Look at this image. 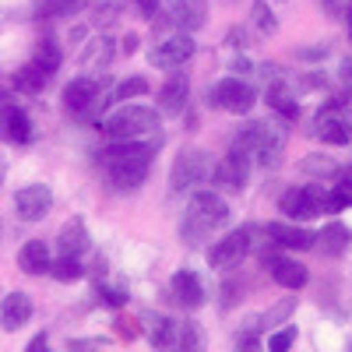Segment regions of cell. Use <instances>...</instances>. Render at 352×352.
<instances>
[{"label":"cell","instance_id":"cell-1","mask_svg":"<svg viewBox=\"0 0 352 352\" xmlns=\"http://www.w3.org/2000/svg\"><path fill=\"white\" fill-rule=\"evenodd\" d=\"M226 222H229V204L215 190H197L187 201V212H184V222H180V240L187 247H201Z\"/></svg>","mask_w":352,"mask_h":352},{"label":"cell","instance_id":"cell-2","mask_svg":"<svg viewBox=\"0 0 352 352\" xmlns=\"http://www.w3.org/2000/svg\"><path fill=\"white\" fill-rule=\"evenodd\" d=\"M159 127V113L148 106H120L113 116L102 120V131L113 141H131V138H144Z\"/></svg>","mask_w":352,"mask_h":352},{"label":"cell","instance_id":"cell-3","mask_svg":"<svg viewBox=\"0 0 352 352\" xmlns=\"http://www.w3.org/2000/svg\"><path fill=\"white\" fill-rule=\"evenodd\" d=\"M212 169H215V162H212L208 152L187 148V152L176 155V162H173V169H169V187H173L176 194H180V190H190V187H197V184L208 180Z\"/></svg>","mask_w":352,"mask_h":352},{"label":"cell","instance_id":"cell-4","mask_svg":"<svg viewBox=\"0 0 352 352\" xmlns=\"http://www.w3.org/2000/svg\"><path fill=\"white\" fill-rule=\"evenodd\" d=\"M278 212L285 219H296V222H310L317 215H324V187H292L278 197Z\"/></svg>","mask_w":352,"mask_h":352},{"label":"cell","instance_id":"cell-5","mask_svg":"<svg viewBox=\"0 0 352 352\" xmlns=\"http://www.w3.org/2000/svg\"><path fill=\"white\" fill-rule=\"evenodd\" d=\"M208 99H212V106H219L226 113H250L254 102H257L254 88L247 81H240V78H222L208 92Z\"/></svg>","mask_w":352,"mask_h":352},{"label":"cell","instance_id":"cell-6","mask_svg":"<svg viewBox=\"0 0 352 352\" xmlns=\"http://www.w3.org/2000/svg\"><path fill=\"white\" fill-rule=\"evenodd\" d=\"M102 169L116 190H138L148 180V159H106Z\"/></svg>","mask_w":352,"mask_h":352},{"label":"cell","instance_id":"cell-7","mask_svg":"<svg viewBox=\"0 0 352 352\" xmlns=\"http://www.w3.org/2000/svg\"><path fill=\"white\" fill-rule=\"evenodd\" d=\"M247 176H250V155H243L236 148H229V155L222 162H215V169H212V180L232 194H240L247 187Z\"/></svg>","mask_w":352,"mask_h":352},{"label":"cell","instance_id":"cell-8","mask_svg":"<svg viewBox=\"0 0 352 352\" xmlns=\"http://www.w3.org/2000/svg\"><path fill=\"white\" fill-rule=\"evenodd\" d=\"M53 208V190L46 184H28L14 194V212L21 222H39Z\"/></svg>","mask_w":352,"mask_h":352},{"label":"cell","instance_id":"cell-9","mask_svg":"<svg viewBox=\"0 0 352 352\" xmlns=\"http://www.w3.org/2000/svg\"><path fill=\"white\" fill-rule=\"evenodd\" d=\"M247 250H250V229H236L208 247V264L212 268H232L247 257Z\"/></svg>","mask_w":352,"mask_h":352},{"label":"cell","instance_id":"cell-10","mask_svg":"<svg viewBox=\"0 0 352 352\" xmlns=\"http://www.w3.org/2000/svg\"><path fill=\"white\" fill-rule=\"evenodd\" d=\"M194 39L187 36V32H176V36H166L162 43H155V50H152V64L155 67H184L190 56H194Z\"/></svg>","mask_w":352,"mask_h":352},{"label":"cell","instance_id":"cell-11","mask_svg":"<svg viewBox=\"0 0 352 352\" xmlns=\"http://www.w3.org/2000/svg\"><path fill=\"white\" fill-rule=\"evenodd\" d=\"M102 88H106V78H74V81L64 88V106L81 116L88 106L102 96Z\"/></svg>","mask_w":352,"mask_h":352},{"label":"cell","instance_id":"cell-12","mask_svg":"<svg viewBox=\"0 0 352 352\" xmlns=\"http://www.w3.org/2000/svg\"><path fill=\"white\" fill-rule=\"evenodd\" d=\"M0 138L11 141V144H28L32 141V120H28V113L14 102H8L0 109Z\"/></svg>","mask_w":352,"mask_h":352},{"label":"cell","instance_id":"cell-13","mask_svg":"<svg viewBox=\"0 0 352 352\" xmlns=\"http://www.w3.org/2000/svg\"><path fill=\"white\" fill-rule=\"evenodd\" d=\"M261 261H264V268H272V278H275L282 289H289V292L303 289V285H307V278H310V272L303 268V264L289 261V257H275V254L268 257V254H264Z\"/></svg>","mask_w":352,"mask_h":352},{"label":"cell","instance_id":"cell-14","mask_svg":"<svg viewBox=\"0 0 352 352\" xmlns=\"http://www.w3.org/2000/svg\"><path fill=\"white\" fill-rule=\"evenodd\" d=\"M190 99V78L187 74H173L162 88H159V113L166 116H180L187 109Z\"/></svg>","mask_w":352,"mask_h":352},{"label":"cell","instance_id":"cell-15","mask_svg":"<svg viewBox=\"0 0 352 352\" xmlns=\"http://www.w3.org/2000/svg\"><path fill=\"white\" fill-rule=\"evenodd\" d=\"M264 232L272 236V243H278V247H285V250H310V247H317V236H314L310 229H303V226L272 222Z\"/></svg>","mask_w":352,"mask_h":352},{"label":"cell","instance_id":"cell-16","mask_svg":"<svg viewBox=\"0 0 352 352\" xmlns=\"http://www.w3.org/2000/svg\"><path fill=\"white\" fill-rule=\"evenodd\" d=\"M204 14H208V0H173L169 8V21L184 32H197L204 25Z\"/></svg>","mask_w":352,"mask_h":352},{"label":"cell","instance_id":"cell-17","mask_svg":"<svg viewBox=\"0 0 352 352\" xmlns=\"http://www.w3.org/2000/svg\"><path fill=\"white\" fill-rule=\"evenodd\" d=\"M28 317H32V300H28L25 292H11V296H4V303H0V328L18 331V328L28 324Z\"/></svg>","mask_w":352,"mask_h":352},{"label":"cell","instance_id":"cell-18","mask_svg":"<svg viewBox=\"0 0 352 352\" xmlns=\"http://www.w3.org/2000/svg\"><path fill=\"white\" fill-rule=\"evenodd\" d=\"M173 296H176V303L180 307H187V310H197V307H204V285H201V278L194 275V272H176L173 275Z\"/></svg>","mask_w":352,"mask_h":352},{"label":"cell","instance_id":"cell-19","mask_svg":"<svg viewBox=\"0 0 352 352\" xmlns=\"http://www.w3.org/2000/svg\"><path fill=\"white\" fill-rule=\"evenodd\" d=\"M50 250H46V243L43 240H28L21 250H18V268L25 272V275H46L50 272Z\"/></svg>","mask_w":352,"mask_h":352},{"label":"cell","instance_id":"cell-20","mask_svg":"<svg viewBox=\"0 0 352 352\" xmlns=\"http://www.w3.org/2000/svg\"><path fill=\"white\" fill-rule=\"evenodd\" d=\"M56 247H60V254H67V257H81V254L88 250V232H85V222H81V219L64 222L60 236H56Z\"/></svg>","mask_w":352,"mask_h":352},{"label":"cell","instance_id":"cell-21","mask_svg":"<svg viewBox=\"0 0 352 352\" xmlns=\"http://www.w3.org/2000/svg\"><path fill=\"white\" fill-rule=\"evenodd\" d=\"M317 243H320V250H324L328 257H342L349 250V243H352V232H349V226L331 222V226H324L317 232Z\"/></svg>","mask_w":352,"mask_h":352},{"label":"cell","instance_id":"cell-22","mask_svg":"<svg viewBox=\"0 0 352 352\" xmlns=\"http://www.w3.org/2000/svg\"><path fill=\"white\" fill-rule=\"evenodd\" d=\"M50 71L39 64V60H32V64H25L21 71H14V88L18 92H43V88L50 85Z\"/></svg>","mask_w":352,"mask_h":352},{"label":"cell","instance_id":"cell-23","mask_svg":"<svg viewBox=\"0 0 352 352\" xmlns=\"http://www.w3.org/2000/svg\"><path fill=\"white\" fill-rule=\"evenodd\" d=\"M109 56H113V43L106 39V36H99V39H92L88 43V50L81 53V67L85 71H106L109 67Z\"/></svg>","mask_w":352,"mask_h":352},{"label":"cell","instance_id":"cell-24","mask_svg":"<svg viewBox=\"0 0 352 352\" xmlns=\"http://www.w3.org/2000/svg\"><path fill=\"white\" fill-rule=\"evenodd\" d=\"M85 4H92V0H36V14L39 18H71Z\"/></svg>","mask_w":352,"mask_h":352},{"label":"cell","instance_id":"cell-25","mask_svg":"<svg viewBox=\"0 0 352 352\" xmlns=\"http://www.w3.org/2000/svg\"><path fill=\"white\" fill-rule=\"evenodd\" d=\"M317 138L324 144H349V127L345 120H338V116H317Z\"/></svg>","mask_w":352,"mask_h":352},{"label":"cell","instance_id":"cell-26","mask_svg":"<svg viewBox=\"0 0 352 352\" xmlns=\"http://www.w3.org/2000/svg\"><path fill=\"white\" fill-rule=\"evenodd\" d=\"M176 320H169V317H155L152 320V331H148V338H152V345L155 349H169V345H176Z\"/></svg>","mask_w":352,"mask_h":352},{"label":"cell","instance_id":"cell-27","mask_svg":"<svg viewBox=\"0 0 352 352\" xmlns=\"http://www.w3.org/2000/svg\"><path fill=\"white\" fill-rule=\"evenodd\" d=\"M36 60H39L50 74H56V71H60V64H64V53H60V46H56L53 39H43V43L36 46Z\"/></svg>","mask_w":352,"mask_h":352},{"label":"cell","instance_id":"cell-28","mask_svg":"<svg viewBox=\"0 0 352 352\" xmlns=\"http://www.w3.org/2000/svg\"><path fill=\"white\" fill-rule=\"evenodd\" d=\"M50 275L56 278V282H78L81 275H85V268H81V261L78 257H60L56 264H50Z\"/></svg>","mask_w":352,"mask_h":352},{"label":"cell","instance_id":"cell-29","mask_svg":"<svg viewBox=\"0 0 352 352\" xmlns=\"http://www.w3.org/2000/svg\"><path fill=\"white\" fill-rule=\"evenodd\" d=\"M144 92H148V81H144V78H131V81H124V85H116V92L109 96V102H127V99L144 96Z\"/></svg>","mask_w":352,"mask_h":352},{"label":"cell","instance_id":"cell-30","mask_svg":"<svg viewBox=\"0 0 352 352\" xmlns=\"http://www.w3.org/2000/svg\"><path fill=\"white\" fill-rule=\"evenodd\" d=\"M303 173H314V176H335L338 173V166H335V159H328V155H310V159H303Z\"/></svg>","mask_w":352,"mask_h":352},{"label":"cell","instance_id":"cell-31","mask_svg":"<svg viewBox=\"0 0 352 352\" xmlns=\"http://www.w3.org/2000/svg\"><path fill=\"white\" fill-rule=\"evenodd\" d=\"M254 25H257V32H261V36H275V32H278V21H275V14H272L268 8H264L261 0L254 4Z\"/></svg>","mask_w":352,"mask_h":352},{"label":"cell","instance_id":"cell-32","mask_svg":"<svg viewBox=\"0 0 352 352\" xmlns=\"http://www.w3.org/2000/svg\"><path fill=\"white\" fill-rule=\"evenodd\" d=\"M292 342H296V324L275 331V335L268 338V349H272V352H285V349H292Z\"/></svg>","mask_w":352,"mask_h":352},{"label":"cell","instance_id":"cell-33","mask_svg":"<svg viewBox=\"0 0 352 352\" xmlns=\"http://www.w3.org/2000/svg\"><path fill=\"white\" fill-rule=\"evenodd\" d=\"M120 8H124V0H96V21L99 25L113 21L116 14H120Z\"/></svg>","mask_w":352,"mask_h":352},{"label":"cell","instance_id":"cell-34","mask_svg":"<svg viewBox=\"0 0 352 352\" xmlns=\"http://www.w3.org/2000/svg\"><path fill=\"white\" fill-rule=\"evenodd\" d=\"M292 310H296V296H289V300H282L275 310H268V314H264L261 320H264V324H278V320H285Z\"/></svg>","mask_w":352,"mask_h":352},{"label":"cell","instance_id":"cell-35","mask_svg":"<svg viewBox=\"0 0 352 352\" xmlns=\"http://www.w3.org/2000/svg\"><path fill=\"white\" fill-rule=\"evenodd\" d=\"M176 345H184V349H197L201 345V335L194 324H180L176 328Z\"/></svg>","mask_w":352,"mask_h":352},{"label":"cell","instance_id":"cell-36","mask_svg":"<svg viewBox=\"0 0 352 352\" xmlns=\"http://www.w3.org/2000/svg\"><path fill=\"white\" fill-rule=\"evenodd\" d=\"M296 56H300V60H324V56H328V46H324V43L303 46V50H296Z\"/></svg>","mask_w":352,"mask_h":352},{"label":"cell","instance_id":"cell-37","mask_svg":"<svg viewBox=\"0 0 352 352\" xmlns=\"http://www.w3.org/2000/svg\"><path fill=\"white\" fill-rule=\"evenodd\" d=\"M99 296H102L106 307H124V303H127V296H124L120 289H99Z\"/></svg>","mask_w":352,"mask_h":352},{"label":"cell","instance_id":"cell-38","mask_svg":"<svg viewBox=\"0 0 352 352\" xmlns=\"http://www.w3.org/2000/svg\"><path fill=\"white\" fill-rule=\"evenodd\" d=\"M96 345H109V338H81V342H71V349H96Z\"/></svg>","mask_w":352,"mask_h":352},{"label":"cell","instance_id":"cell-39","mask_svg":"<svg viewBox=\"0 0 352 352\" xmlns=\"http://www.w3.org/2000/svg\"><path fill=\"white\" fill-rule=\"evenodd\" d=\"M116 331H120V338H138V328H131V320H116Z\"/></svg>","mask_w":352,"mask_h":352},{"label":"cell","instance_id":"cell-40","mask_svg":"<svg viewBox=\"0 0 352 352\" xmlns=\"http://www.w3.org/2000/svg\"><path fill=\"white\" fill-rule=\"evenodd\" d=\"M138 4V11H144L148 18H155V11H159V0H134Z\"/></svg>","mask_w":352,"mask_h":352},{"label":"cell","instance_id":"cell-41","mask_svg":"<svg viewBox=\"0 0 352 352\" xmlns=\"http://www.w3.org/2000/svg\"><path fill=\"white\" fill-rule=\"evenodd\" d=\"M134 50H138V36H134V32H127V36L120 39V53H127V56H131Z\"/></svg>","mask_w":352,"mask_h":352},{"label":"cell","instance_id":"cell-42","mask_svg":"<svg viewBox=\"0 0 352 352\" xmlns=\"http://www.w3.org/2000/svg\"><path fill=\"white\" fill-rule=\"evenodd\" d=\"M320 4H324V11H328L331 18H338V14H342V0H320Z\"/></svg>","mask_w":352,"mask_h":352},{"label":"cell","instance_id":"cell-43","mask_svg":"<svg viewBox=\"0 0 352 352\" xmlns=\"http://www.w3.org/2000/svg\"><path fill=\"white\" fill-rule=\"evenodd\" d=\"M36 349H46V335H36L32 342H28V352H36Z\"/></svg>","mask_w":352,"mask_h":352},{"label":"cell","instance_id":"cell-44","mask_svg":"<svg viewBox=\"0 0 352 352\" xmlns=\"http://www.w3.org/2000/svg\"><path fill=\"white\" fill-rule=\"evenodd\" d=\"M345 21H349V32H352V0L345 4Z\"/></svg>","mask_w":352,"mask_h":352},{"label":"cell","instance_id":"cell-45","mask_svg":"<svg viewBox=\"0 0 352 352\" xmlns=\"http://www.w3.org/2000/svg\"><path fill=\"white\" fill-rule=\"evenodd\" d=\"M4 173H8V162H4V155H0V184H4Z\"/></svg>","mask_w":352,"mask_h":352},{"label":"cell","instance_id":"cell-46","mask_svg":"<svg viewBox=\"0 0 352 352\" xmlns=\"http://www.w3.org/2000/svg\"><path fill=\"white\" fill-rule=\"evenodd\" d=\"M345 127H349V138H352V109H349V120H345Z\"/></svg>","mask_w":352,"mask_h":352}]
</instances>
